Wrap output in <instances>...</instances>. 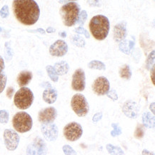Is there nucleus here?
<instances>
[{"instance_id":"23","label":"nucleus","mask_w":155,"mask_h":155,"mask_svg":"<svg viewBox=\"0 0 155 155\" xmlns=\"http://www.w3.org/2000/svg\"><path fill=\"white\" fill-rule=\"evenodd\" d=\"M88 67L92 69H98V70H105L106 66L102 61L98 60L91 61L88 64Z\"/></svg>"},{"instance_id":"11","label":"nucleus","mask_w":155,"mask_h":155,"mask_svg":"<svg viewBox=\"0 0 155 155\" xmlns=\"http://www.w3.org/2000/svg\"><path fill=\"white\" fill-rule=\"evenodd\" d=\"M109 82L106 77H99L95 79L92 84V90L99 96L107 94L109 91Z\"/></svg>"},{"instance_id":"8","label":"nucleus","mask_w":155,"mask_h":155,"mask_svg":"<svg viewBox=\"0 0 155 155\" xmlns=\"http://www.w3.org/2000/svg\"><path fill=\"white\" fill-rule=\"evenodd\" d=\"M47 147L42 139L37 137L28 145L27 155H47Z\"/></svg>"},{"instance_id":"1","label":"nucleus","mask_w":155,"mask_h":155,"mask_svg":"<svg viewBox=\"0 0 155 155\" xmlns=\"http://www.w3.org/2000/svg\"><path fill=\"white\" fill-rule=\"evenodd\" d=\"M12 7L17 19L23 25H33L38 21L40 9L34 0H15Z\"/></svg>"},{"instance_id":"16","label":"nucleus","mask_w":155,"mask_h":155,"mask_svg":"<svg viewBox=\"0 0 155 155\" xmlns=\"http://www.w3.org/2000/svg\"><path fill=\"white\" fill-rule=\"evenodd\" d=\"M127 35V22L122 21L114 26V40L119 42L126 38Z\"/></svg>"},{"instance_id":"40","label":"nucleus","mask_w":155,"mask_h":155,"mask_svg":"<svg viewBox=\"0 0 155 155\" xmlns=\"http://www.w3.org/2000/svg\"><path fill=\"white\" fill-rule=\"evenodd\" d=\"M5 69V61L2 57L0 56V72H4Z\"/></svg>"},{"instance_id":"20","label":"nucleus","mask_w":155,"mask_h":155,"mask_svg":"<svg viewBox=\"0 0 155 155\" xmlns=\"http://www.w3.org/2000/svg\"><path fill=\"white\" fill-rule=\"evenodd\" d=\"M54 69L57 72V75H64L66 74L69 71V66L68 63L65 61H61L55 64Z\"/></svg>"},{"instance_id":"12","label":"nucleus","mask_w":155,"mask_h":155,"mask_svg":"<svg viewBox=\"0 0 155 155\" xmlns=\"http://www.w3.org/2000/svg\"><path fill=\"white\" fill-rule=\"evenodd\" d=\"M57 117V109L53 107H47L39 111L38 120L42 124H51Z\"/></svg>"},{"instance_id":"3","label":"nucleus","mask_w":155,"mask_h":155,"mask_svg":"<svg viewBox=\"0 0 155 155\" xmlns=\"http://www.w3.org/2000/svg\"><path fill=\"white\" fill-rule=\"evenodd\" d=\"M79 12L80 7L74 2H70L63 5L61 7L59 12L64 25L67 27L74 26L78 19Z\"/></svg>"},{"instance_id":"45","label":"nucleus","mask_w":155,"mask_h":155,"mask_svg":"<svg viewBox=\"0 0 155 155\" xmlns=\"http://www.w3.org/2000/svg\"><path fill=\"white\" fill-rule=\"evenodd\" d=\"M38 31V32H39V33H41V34H45V31L43 29H37V30H33V31Z\"/></svg>"},{"instance_id":"46","label":"nucleus","mask_w":155,"mask_h":155,"mask_svg":"<svg viewBox=\"0 0 155 155\" xmlns=\"http://www.w3.org/2000/svg\"><path fill=\"white\" fill-rule=\"evenodd\" d=\"M59 35L60 36V37H63V38H64V37H67V33L65 32V31H62V32L59 33Z\"/></svg>"},{"instance_id":"33","label":"nucleus","mask_w":155,"mask_h":155,"mask_svg":"<svg viewBox=\"0 0 155 155\" xmlns=\"http://www.w3.org/2000/svg\"><path fill=\"white\" fill-rule=\"evenodd\" d=\"M112 127L114 128V130H113L112 132H111V135H112V137H115L117 136H119V135H120L122 134V128L119 126L118 124H115V123H113L112 124Z\"/></svg>"},{"instance_id":"6","label":"nucleus","mask_w":155,"mask_h":155,"mask_svg":"<svg viewBox=\"0 0 155 155\" xmlns=\"http://www.w3.org/2000/svg\"><path fill=\"white\" fill-rule=\"evenodd\" d=\"M71 107L75 114L80 117L86 116L89 110L87 99L81 94H76L73 96L71 101Z\"/></svg>"},{"instance_id":"28","label":"nucleus","mask_w":155,"mask_h":155,"mask_svg":"<svg viewBox=\"0 0 155 155\" xmlns=\"http://www.w3.org/2000/svg\"><path fill=\"white\" fill-rule=\"evenodd\" d=\"M154 50L152 51V52L149 55L147 60L146 62V67L148 70H151L153 67H154Z\"/></svg>"},{"instance_id":"9","label":"nucleus","mask_w":155,"mask_h":155,"mask_svg":"<svg viewBox=\"0 0 155 155\" xmlns=\"http://www.w3.org/2000/svg\"><path fill=\"white\" fill-rule=\"evenodd\" d=\"M4 140L6 148L9 151H14L17 148L20 138L15 131L7 129L4 132Z\"/></svg>"},{"instance_id":"4","label":"nucleus","mask_w":155,"mask_h":155,"mask_svg":"<svg viewBox=\"0 0 155 155\" xmlns=\"http://www.w3.org/2000/svg\"><path fill=\"white\" fill-rule=\"evenodd\" d=\"M34 101V94L28 87H21L16 92L14 102L18 109L25 110L31 106Z\"/></svg>"},{"instance_id":"26","label":"nucleus","mask_w":155,"mask_h":155,"mask_svg":"<svg viewBox=\"0 0 155 155\" xmlns=\"http://www.w3.org/2000/svg\"><path fill=\"white\" fill-rule=\"evenodd\" d=\"M46 70L47 71V74H48L49 78H50L51 80L54 82H57L59 80L58 75H57V72L55 71L54 69V67L51 66V65H48L46 67Z\"/></svg>"},{"instance_id":"44","label":"nucleus","mask_w":155,"mask_h":155,"mask_svg":"<svg viewBox=\"0 0 155 155\" xmlns=\"http://www.w3.org/2000/svg\"><path fill=\"white\" fill-rule=\"evenodd\" d=\"M150 110L152 112V114H154V102H153L150 104Z\"/></svg>"},{"instance_id":"21","label":"nucleus","mask_w":155,"mask_h":155,"mask_svg":"<svg viewBox=\"0 0 155 155\" xmlns=\"http://www.w3.org/2000/svg\"><path fill=\"white\" fill-rule=\"evenodd\" d=\"M120 75L121 78L127 79V80H129V79H131L132 71H131L130 67L128 64H124L121 67L120 69Z\"/></svg>"},{"instance_id":"34","label":"nucleus","mask_w":155,"mask_h":155,"mask_svg":"<svg viewBox=\"0 0 155 155\" xmlns=\"http://www.w3.org/2000/svg\"><path fill=\"white\" fill-rule=\"evenodd\" d=\"M62 150L64 153L66 155H77L76 151L68 144L63 146Z\"/></svg>"},{"instance_id":"14","label":"nucleus","mask_w":155,"mask_h":155,"mask_svg":"<svg viewBox=\"0 0 155 155\" xmlns=\"http://www.w3.org/2000/svg\"><path fill=\"white\" fill-rule=\"evenodd\" d=\"M68 51V45L64 40H57L49 47V53L54 57H63Z\"/></svg>"},{"instance_id":"19","label":"nucleus","mask_w":155,"mask_h":155,"mask_svg":"<svg viewBox=\"0 0 155 155\" xmlns=\"http://www.w3.org/2000/svg\"><path fill=\"white\" fill-rule=\"evenodd\" d=\"M143 126L148 129H153L154 127V116L148 112H144L142 115Z\"/></svg>"},{"instance_id":"43","label":"nucleus","mask_w":155,"mask_h":155,"mask_svg":"<svg viewBox=\"0 0 155 155\" xmlns=\"http://www.w3.org/2000/svg\"><path fill=\"white\" fill-rule=\"evenodd\" d=\"M47 32H48V33L55 32V29H54L53 27H49V28L47 29Z\"/></svg>"},{"instance_id":"5","label":"nucleus","mask_w":155,"mask_h":155,"mask_svg":"<svg viewBox=\"0 0 155 155\" xmlns=\"http://www.w3.org/2000/svg\"><path fill=\"white\" fill-rule=\"evenodd\" d=\"M15 130L19 133H25L31 130L33 121L30 115L25 112H17L12 119Z\"/></svg>"},{"instance_id":"25","label":"nucleus","mask_w":155,"mask_h":155,"mask_svg":"<svg viewBox=\"0 0 155 155\" xmlns=\"http://www.w3.org/2000/svg\"><path fill=\"white\" fill-rule=\"evenodd\" d=\"M71 41L73 45L79 47H84L85 46L84 39L79 35H74L71 37Z\"/></svg>"},{"instance_id":"37","label":"nucleus","mask_w":155,"mask_h":155,"mask_svg":"<svg viewBox=\"0 0 155 155\" xmlns=\"http://www.w3.org/2000/svg\"><path fill=\"white\" fill-rule=\"evenodd\" d=\"M107 96L113 101H116L117 99H118V95H117V93L116 92V91L114 90V89H112V90L109 91V92L107 93Z\"/></svg>"},{"instance_id":"7","label":"nucleus","mask_w":155,"mask_h":155,"mask_svg":"<svg viewBox=\"0 0 155 155\" xmlns=\"http://www.w3.org/2000/svg\"><path fill=\"white\" fill-rule=\"evenodd\" d=\"M63 134L67 140L74 142L80 139L82 135V127L77 122H70L64 127Z\"/></svg>"},{"instance_id":"10","label":"nucleus","mask_w":155,"mask_h":155,"mask_svg":"<svg viewBox=\"0 0 155 155\" xmlns=\"http://www.w3.org/2000/svg\"><path fill=\"white\" fill-rule=\"evenodd\" d=\"M86 86V77L83 69H78L74 71L72 76L71 87L74 91L82 92L84 90Z\"/></svg>"},{"instance_id":"17","label":"nucleus","mask_w":155,"mask_h":155,"mask_svg":"<svg viewBox=\"0 0 155 155\" xmlns=\"http://www.w3.org/2000/svg\"><path fill=\"white\" fill-rule=\"evenodd\" d=\"M57 96H58L57 91L51 87H49V88H47L44 91L42 98L45 102H47V104H51L56 102Z\"/></svg>"},{"instance_id":"31","label":"nucleus","mask_w":155,"mask_h":155,"mask_svg":"<svg viewBox=\"0 0 155 155\" xmlns=\"http://www.w3.org/2000/svg\"><path fill=\"white\" fill-rule=\"evenodd\" d=\"M5 58L7 61H9L12 58V57H13L12 49H11V47H10V46H9V43L8 42L5 43Z\"/></svg>"},{"instance_id":"38","label":"nucleus","mask_w":155,"mask_h":155,"mask_svg":"<svg viewBox=\"0 0 155 155\" xmlns=\"http://www.w3.org/2000/svg\"><path fill=\"white\" fill-rule=\"evenodd\" d=\"M102 112H97V114H95L94 116H93L92 121H93V122L97 123V122H98L99 120H102Z\"/></svg>"},{"instance_id":"2","label":"nucleus","mask_w":155,"mask_h":155,"mask_svg":"<svg viewBox=\"0 0 155 155\" xmlns=\"http://www.w3.org/2000/svg\"><path fill=\"white\" fill-rule=\"evenodd\" d=\"M110 25L108 18L104 15H99L92 17L89 22V29L93 37L97 40L102 41L107 38Z\"/></svg>"},{"instance_id":"18","label":"nucleus","mask_w":155,"mask_h":155,"mask_svg":"<svg viewBox=\"0 0 155 155\" xmlns=\"http://www.w3.org/2000/svg\"><path fill=\"white\" fill-rule=\"evenodd\" d=\"M32 79V73L29 71H22L17 77V83L19 87H25Z\"/></svg>"},{"instance_id":"41","label":"nucleus","mask_w":155,"mask_h":155,"mask_svg":"<svg viewBox=\"0 0 155 155\" xmlns=\"http://www.w3.org/2000/svg\"><path fill=\"white\" fill-rule=\"evenodd\" d=\"M151 79H152L153 84H155L154 81V67H153L152 69H151Z\"/></svg>"},{"instance_id":"29","label":"nucleus","mask_w":155,"mask_h":155,"mask_svg":"<svg viewBox=\"0 0 155 155\" xmlns=\"http://www.w3.org/2000/svg\"><path fill=\"white\" fill-rule=\"evenodd\" d=\"M7 75L4 72H0V94L3 92L7 84Z\"/></svg>"},{"instance_id":"42","label":"nucleus","mask_w":155,"mask_h":155,"mask_svg":"<svg viewBox=\"0 0 155 155\" xmlns=\"http://www.w3.org/2000/svg\"><path fill=\"white\" fill-rule=\"evenodd\" d=\"M142 155H154V153L149 152L147 150H144L142 151Z\"/></svg>"},{"instance_id":"35","label":"nucleus","mask_w":155,"mask_h":155,"mask_svg":"<svg viewBox=\"0 0 155 155\" xmlns=\"http://www.w3.org/2000/svg\"><path fill=\"white\" fill-rule=\"evenodd\" d=\"M9 15V7H8L7 5H5L2 8L1 10H0V16H1V17L5 19V18L8 17Z\"/></svg>"},{"instance_id":"36","label":"nucleus","mask_w":155,"mask_h":155,"mask_svg":"<svg viewBox=\"0 0 155 155\" xmlns=\"http://www.w3.org/2000/svg\"><path fill=\"white\" fill-rule=\"evenodd\" d=\"M74 31L77 34H80V35H84L85 37H86V38L89 39V37H90V36H89V34L87 30H86L84 28H83V27H79L78 28H76L74 29Z\"/></svg>"},{"instance_id":"30","label":"nucleus","mask_w":155,"mask_h":155,"mask_svg":"<svg viewBox=\"0 0 155 155\" xmlns=\"http://www.w3.org/2000/svg\"><path fill=\"white\" fill-rule=\"evenodd\" d=\"M9 112L6 110H0V123L7 124L9 121Z\"/></svg>"},{"instance_id":"15","label":"nucleus","mask_w":155,"mask_h":155,"mask_svg":"<svg viewBox=\"0 0 155 155\" xmlns=\"http://www.w3.org/2000/svg\"><path fill=\"white\" fill-rule=\"evenodd\" d=\"M122 112L127 117L131 119L137 118L140 112V107L136 102L132 100H128L122 107Z\"/></svg>"},{"instance_id":"47","label":"nucleus","mask_w":155,"mask_h":155,"mask_svg":"<svg viewBox=\"0 0 155 155\" xmlns=\"http://www.w3.org/2000/svg\"><path fill=\"white\" fill-rule=\"evenodd\" d=\"M2 31V29L1 27H0V31Z\"/></svg>"},{"instance_id":"13","label":"nucleus","mask_w":155,"mask_h":155,"mask_svg":"<svg viewBox=\"0 0 155 155\" xmlns=\"http://www.w3.org/2000/svg\"><path fill=\"white\" fill-rule=\"evenodd\" d=\"M41 131L45 140L49 142H54L57 139L59 131L56 124H42L41 125Z\"/></svg>"},{"instance_id":"22","label":"nucleus","mask_w":155,"mask_h":155,"mask_svg":"<svg viewBox=\"0 0 155 155\" xmlns=\"http://www.w3.org/2000/svg\"><path fill=\"white\" fill-rule=\"evenodd\" d=\"M134 45V41H128L127 40H124L123 41L122 43L120 45V49L123 52L127 54H130V49H133Z\"/></svg>"},{"instance_id":"24","label":"nucleus","mask_w":155,"mask_h":155,"mask_svg":"<svg viewBox=\"0 0 155 155\" xmlns=\"http://www.w3.org/2000/svg\"><path fill=\"white\" fill-rule=\"evenodd\" d=\"M107 150L108 151L109 154H112L114 155H123L124 152L122 150V149L119 147H114L111 144H108L107 145Z\"/></svg>"},{"instance_id":"39","label":"nucleus","mask_w":155,"mask_h":155,"mask_svg":"<svg viewBox=\"0 0 155 155\" xmlns=\"http://www.w3.org/2000/svg\"><path fill=\"white\" fill-rule=\"evenodd\" d=\"M14 93H15V89H14L12 87H8L7 90V93H6V94H7V97H8V98L9 99L12 98Z\"/></svg>"},{"instance_id":"27","label":"nucleus","mask_w":155,"mask_h":155,"mask_svg":"<svg viewBox=\"0 0 155 155\" xmlns=\"http://www.w3.org/2000/svg\"><path fill=\"white\" fill-rule=\"evenodd\" d=\"M145 133L144 127L142 124H138L134 131V137L138 140H141L144 137Z\"/></svg>"},{"instance_id":"32","label":"nucleus","mask_w":155,"mask_h":155,"mask_svg":"<svg viewBox=\"0 0 155 155\" xmlns=\"http://www.w3.org/2000/svg\"><path fill=\"white\" fill-rule=\"evenodd\" d=\"M87 13L85 10H83L81 12V13L79 14L78 19H77V23L80 26L84 25V24L85 22V21L87 20Z\"/></svg>"}]
</instances>
